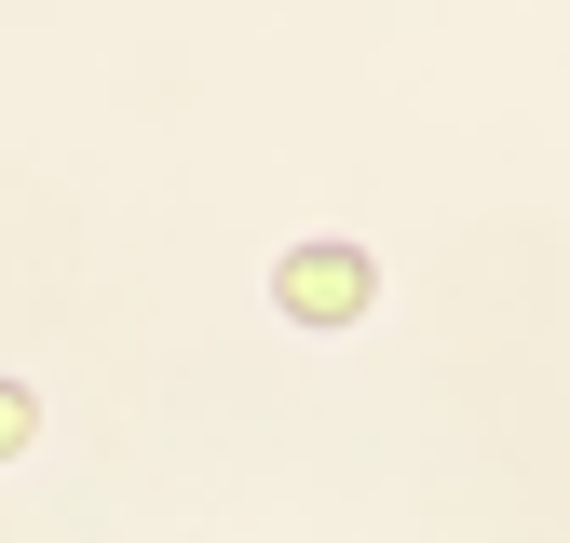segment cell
Wrapping results in <instances>:
<instances>
[{
  "mask_svg": "<svg viewBox=\"0 0 570 543\" xmlns=\"http://www.w3.org/2000/svg\"><path fill=\"white\" fill-rule=\"evenodd\" d=\"M272 299H285V326H367L381 272H367V245H299L272 272Z\"/></svg>",
  "mask_w": 570,
  "mask_h": 543,
  "instance_id": "obj_1",
  "label": "cell"
},
{
  "mask_svg": "<svg viewBox=\"0 0 570 543\" xmlns=\"http://www.w3.org/2000/svg\"><path fill=\"white\" fill-rule=\"evenodd\" d=\"M28 435H41V407H28V394H14V381H0V462H14V448H28Z\"/></svg>",
  "mask_w": 570,
  "mask_h": 543,
  "instance_id": "obj_2",
  "label": "cell"
}]
</instances>
